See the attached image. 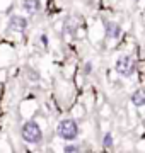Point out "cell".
Listing matches in <instances>:
<instances>
[{
	"label": "cell",
	"mask_w": 145,
	"mask_h": 153,
	"mask_svg": "<svg viewBox=\"0 0 145 153\" xmlns=\"http://www.w3.org/2000/svg\"><path fill=\"white\" fill-rule=\"evenodd\" d=\"M114 68H116L118 75L125 76V78H130L135 73V70H137V65H135L133 58H130V56H120L116 60Z\"/></svg>",
	"instance_id": "3957f363"
},
{
	"label": "cell",
	"mask_w": 145,
	"mask_h": 153,
	"mask_svg": "<svg viewBox=\"0 0 145 153\" xmlns=\"http://www.w3.org/2000/svg\"><path fill=\"white\" fill-rule=\"evenodd\" d=\"M63 153H80V150H78V146H75V145H67L65 150H63Z\"/></svg>",
	"instance_id": "ba28073f"
},
{
	"label": "cell",
	"mask_w": 145,
	"mask_h": 153,
	"mask_svg": "<svg viewBox=\"0 0 145 153\" xmlns=\"http://www.w3.org/2000/svg\"><path fill=\"white\" fill-rule=\"evenodd\" d=\"M106 36L109 39H118L121 36V27H120V24L113 21H108L106 22Z\"/></svg>",
	"instance_id": "5b68a950"
},
{
	"label": "cell",
	"mask_w": 145,
	"mask_h": 153,
	"mask_svg": "<svg viewBox=\"0 0 145 153\" xmlns=\"http://www.w3.org/2000/svg\"><path fill=\"white\" fill-rule=\"evenodd\" d=\"M102 143H104V146H106V148H111L113 146V136L109 134V133L104 134V141H102Z\"/></svg>",
	"instance_id": "9c48e42d"
},
{
	"label": "cell",
	"mask_w": 145,
	"mask_h": 153,
	"mask_svg": "<svg viewBox=\"0 0 145 153\" xmlns=\"http://www.w3.org/2000/svg\"><path fill=\"white\" fill-rule=\"evenodd\" d=\"M21 136L29 145H38L43 141V131L36 121H26L21 128Z\"/></svg>",
	"instance_id": "6da1fadb"
},
{
	"label": "cell",
	"mask_w": 145,
	"mask_h": 153,
	"mask_svg": "<svg viewBox=\"0 0 145 153\" xmlns=\"http://www.w3.org/2000/svg\"><path fill=\"white\" fill-rule=\"evenodd\" d=\"M28 27V19L22 16H12L7 24V31L10 33H24Z\"/></svg>",
	"instance_id": "277c9868"
},
{
	"label": "cell",
	"mask_w": 145,
	"mask_h": 153,
	"mask_svg": "<svg viewBox=\"0 0 145 153\" xmlns=\"http://www.w3.org/2000/svg\"><path fill=\"white\" fill-rule=\"evenodd\" d=\"M84 70H85V75H89L90 70H92V65H90V63H85V68H84Z\"/></svg>",
	"instance_id": "30bf717a"
},
{
	"label": "cell",
	"mask_w": 145,
	"mask_h": 153,
	"mask_svg": "<svg viewBox=\"0 0 145 153\" xmlns=\"http://www.w3.org/2000/svg\"><path fill=\"white\" fill-rule=\"evenodd\" d=\"M132 104L137 105V107H144L145 105V90L144 88H137L132 94Z\"/></svg>",
	"instance_id": "52a82bcc"
},
{
	"label": "cell",
	"mask_w": 145,
	"mask_h": 153,
	"mask_svg": "<svg viewBox=\"0 0 145 153\" xmlns=\"http://www.w3.org/2000/svg\"><path fill=\"white\" fill-rule=\"evenodd\" d=\"M22 9L28 14H36L41 9V2L39 0H22Z\"/></svg>",
	"instance_id": "8992f818"
},
{
	"label": "cell",
	"mask_w": 145,
	"mask_h": 153,
	"mask_svg": "<svg viewBox=\"0 0 145 153\" xmlns=\"http://www.w3.org/2000/svg\"><path fill=\"white\" fill-rule=\"evenodd\" d=\"M58 136L61 140H67V141H72L78 136V124L75 119H63L58 124Z\"/></svg>",
	"instance_id": "7a4b0ae2"
}]
</instances>
